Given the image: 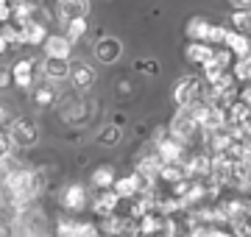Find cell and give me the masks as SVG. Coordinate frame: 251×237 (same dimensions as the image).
I'll list each match as a JSON object with an SVG mask.
<instances>
[{
	"label": "cell",
	"instance_id": "1",
	"mask_svg": "<svg viewBox=\"0 0 251 237\" xmlns=\"http://www.w3.org/2000/svg\"><path fill=\"white\" fill-rule=\"evenodd\" d=\"M45 184V173L42 170H25V167H17V170H9L6 179H3V190H6V198L14 204V210H23L25 204L39 195Z\"/></svg>",
	"mask_w": 251,
	"mask_h": 237
},
{
	"label": "cell",
	"instance_id": "2",
	"mask_svg": "<svg viewBox=\"0 0 251 237\" xmlns=\"http://www.w3.org/2000/svg\"><path fill=\"white\" fill-rule=\"evenodd\" d=\"M196 131H198V126H196V106H190V109L176 112V118L171 120V134H168V137H173L176 142H181V145H187Z\"/></svg>",
	"mask_w": 251,
	"mask_h": 237
},
{
	"label": "cell",
	"instance_id": "3",
	"mask_svg": "<svg viewBox=\"0 0 251 237\" xmlns=\"http://www.w3.org/2000/svg\"><path fill=\"white\" fill-rule=\"evenodd\" d=\"M201 92H204V81H198V78H184V81L176 84L173 100H176L179 109H190V106L201 103Z\"/></svg>",
	"mask_w": 251,
	"mask_h": 237
},
{
	"label": "cell",
	"instance_id": "4",
	"mask_svg": "<svg viewBox=\"0 0 251 237\" xmlns=\"http://www.w3.org/2000/svg\"><path fill=\"white\" fill-rule=\"evenodd\" d=\"M36 140H39V131H36V126L28 118H17L9 126V142L11 145L31 148V145H36Z\"/></svg>",
	"mask_w": 251,
	"mask_h": 237
},
{
	"label": "cell",
	"instance_id": "5",
	"mask_svg": "<svg viewBox=\"0 0 251 237\" xmlns=\"http://www.w3.org/2000/svg\"><path fill=\"white\" fill-rule=\"evenodd\" d=\"M196 126L204 134L224 128V112L215 109V106H206V103H196Z\"/></svg>",
	"mask_w": 251,
	"mask_h": 237
},
{
	"label": "cell",
	"instance_id": "6",
	"mask_svg": "<svg viewBox=\"0 0 251 237\" xmlns=\"http://www.w3.org/2000/svg\"><path fill=\"white\" fill-rule=\"evenodd\" d=\"M229 64H232V53H229L226 47H212V56L201 64V67H204L206 81H212V78H218L221 73H226Z\"/></svg>",
	"mask_w": 251,
	"mask_h": 237
},
{
	"label": "cell",
	"instance_id": "7",
	"mask_svg": "<svg viewBox=\"0 0 251 237\" xmlns=\"http://www.w3.org/2000/svg\"><path fill=\"white\" fill-rule=\"evenodd\" d=\"M59 201H62V207L67 212H81L87 207V190L81 184H67L62 190V195H59Z\"/></svg>",
	"mask_w": 251,
	"mask_h": 237
},
{
	"label": "cell",
	"instance_id": "8",
	"mask_svg": "<svg viewBox=\"0 0 251 237\" xmlns=\"http://www.w3.org/2000/svg\"><path fill=\"white\" fill-rule=\"evenodd\" d=\"M120 53H123V42L115 37H100L98 42H95V56H98L103 64H115L117 59H120Z\"/></svg>",
	"mask_w": 251,
	"mask_h": 237
},
{
	"label": "cell",
	"instance_id": "9",
	"mask_svg": "<svg viewBox=\"0 0 251 237\" xmlns=\"http://www.w3.org/2000/svg\"><path fill=\"white\" fill-rule=\"evenodd\" d=\"M87 14H90V0H59V17L64 23L87 20Z\"/></svg>",
	"mask_w": 251,
	"mask_h": 237
},
{
	"label": "cell",
	"instance_id": "10",
	"mask_svg": "<svg viewBox=\"0 0 251 237\" xmlns=\"http://www.w3.org/2000/svg\"><path fill=\"white\" fill-rule=\"evenodd\" d=\"M229 187L240 192H251V159H243V162L232 165V182Z\"/></svg>",
	"mask_w": 251,
	"mask_h": 237
},
{
	"label": "cell",
	"instance_id": "11",
	"mask_svg": "<svg viewBox=\"0 0 251 237\" xmlns=\"http://www.w3.org/2000/svg\"><path fill=\"white\" fill-rule=\"evenodd\" d=\"M140 190H143V179H140L137 173L123 176V179H115V184H112V192H115L120 201L123 198H134Z\"/></svg>",
	"mask_w": 251,
	"mask_h": 237
},
{
	"label": "cell",
	"instance_id": "12",
	"mask_svg": "<svg viewBox=\"0 0 251 237\" xmlns=\"http://www.w3.org/2000/svg\"><path fill=\"white\" fill-rule=\"evenodd\" d=\"M73 81V87L75 90H87V87H92V81H95V73H92V67L87 62H70V75H67Z\"/></svg>",
	"mask_w": 251,
	"mask_h": 237
},
{
	"label": "cell",
	"instance_id": "13",
	"mask_svg": "<svg viewBox=\"0 0 251 237\" xmlns=\"http://www.w3.org/2000/svg\"><path fill=\"white\" fill-rule=\"evenodd\" d=\"M204 142L212 151V156H224L229 151V145H232V134H229V128H218V131L204 134Z\"/></svg>",
	"mask_w": 251,
	"mask_h": 237
},
{
	"label": "cell",
	"instance_id": "14",
	"mask_svg": "<svg viewBox=\"0 0 251 237\" xmlns=\"http://www.w3.org/2000/svg\"><path fill=\"white\" fill-rule=\"evenodd\" d=\"M209 182H215L221 190L229 187L232 182V162L226 156H212V173H209Z\"/></svg>",
	"mask_w": 251,
	"mask_h": 237
},
{
	"label": "cell",
	"instance_id": "15",
	"mask_svg": "<svg viewBox=\"0 0 251 237\" xmlns=\"http://www.w3.org/2000/svg\"><path fill=\"white\" fill-rule=\"evenodd\" d=\"M224 45H226V50H229V53H234L237 59H243V56H251V37H246V34L226 31Z\"/></svg>",
	"mask_w": 251,
	"mask_h": 237
},
{
	"label": "cell",
	"instance_id": "16",
	"mask_svg": "<svg viewBox=\"0 0 251 237\" xmlns=\"http://www.w3.org/2000/svg\"><path fill=\"white\" fill-rule=\"evenodd\" d=\"M117 204H120V198H117L112 190H100L98 195H95V201H92V212L100 215V218H109V215H115Z\"/></svg>",
	"mask_w": 251,
	"mask_h": 237
},
{
	"label": "cell",
	"instance_id": "17",
	"mask_svg": "<svg viewBox=\"0 0 251 237\" xmlns=\"http://www.w3.org/2000/svg\"><path fill=\"white\" fill-rule=\"evenodd\" d=\"M17 25V23H14ZM20 28V45H39L48 39V28L45 25H36V23H23Z\"/></svg>",
	"mask_w": 251,
	"mask_h": 237
},
{
	"label": "cell",
	"instance_id": "18",
	"mask_svg": "<svg viewBox=\"0 0 251 237\" xmlns=\"http://www.w3.org/2000/svg\"><path fill=\"white\" fill-rule=\"evenodd\" d=\"M42 73H45L48 81H64L70 75V62L67 59H48L42 62Z\"/></svg>",
	"mask_w": 251,
	"mask_h": 237
},
{
	"label": "cell",
	"instance_id": "19",
	"mask_svg": "<svg viewBox=\"0 0 251 237\" xmlns=\"http://www.w3.org/2000/svg\"><path fill=\"white\" fill-rule=\"evenodd\" d=\"M45 53H48V59H67L70 56V39L59 37V34H48Z\"/></svg>",
	"mask_w": 251,
	"mask_h": 237
},
{
	"label": "cell",
	"instance_id": "20",
	"mask_svg": "<svg viewBox=\"0 0 251 237\" xmlns=\"http://www.w3.org/2000/svg\"><path fill=\"white\" fill-rule=\"evenodd\" d=\"M11 81L17 84V87H23V90H28V87L34 84V62L20 59V62L14 64V70H11Z\"/></svg>",
	"mask_w": 251,
	"mask_h": 237
},
{
	"label": "cell",
	"instance_id": "21",
	"mask_svg": "<svg viewBox=\"0 0 251 237\" xmlns=\"http://www.w3.org/2000/svg\"><path fill=\"white\" fill-rule=\"evenodd\" d=\"M112 184H115V170L109 165H100L98 170L92 173V187H98V192H100V190H112Z\"/></svg>",
	"mask_w": 251,
	"mask_h": 237
},
{
	"label": "cell",
	"instance_id": "22",
	"mask_svg": "<svg viewBox=\"0 0 251 237\" xmlns=\"http://www.w3.org/2000/svg\"><path fill=\"white\" fill-rule=\"evenodd\" d=\"M98 140L103 142L106 148H115L120 140H123V128L117 126V123H109V126H100L98 131Z\"/></svg>",
	"mask_w": 251,
	"mask_h": 237
},
{
	"label": "cell",
	"instance_id": "23",
	"mask_svg": "<svg viewBox=\"0 0 251 237\" xmlns=\"http://www.w3.org/2000/svg\"><path fill=\"white\" fill-rule=\"evenodd\" d=\"M184 53H187V59H190L193 64H204L206 59L212 56V47H209V45H204V42H190Z\"/></svg>",
	"mask_w": 251,
	"mask_h": 237
},
{
	"label": "cell",
	"instance_id": "24",
	"mask_svg": "<svg viewBox=\"0 0 251 237\" xmlns=\"http://www.w3.org/2000/svg\"><path fill=\"white\" fill-rule=\"evenodd\" d=\"M206 28H209V23H206L204 17H193L187 23V37H190V42H201L204 39V34H206Z\"/></svg>",
	"mask_w": 251,
	"mask_h": 237
},
{
	"label": "cell",
	"instance_id": "25",
	"mask_svg": "<svg viewBox=\"0 0 251 237\" xmlns=\"http://www.w3.org/2000/svg\"><path fill=\"white\" fill-rule=\"evenodd\" d=\"M226 31H229V28H224V25H209L201 42H204V45H209V47H212V45H224Z\"/></svg>",
	"mask_w": 251,
	"mask_h": 237
},
{
	"label": "cell",
	"instance_id": "26",
	"mask_svg": "<svg viewBox=\"0 0 251 237\" xmlns=\"http://www.w3.org/2000/svg\"><path fill=\"white\" fill-rule=\"evenodd\" d=\"M84 34H87V20H73V23H67V39H70V45L75 39H81Z\"/></svg>",
	"mask_w": 251,
	"mask_h": 237
},
{
	"label": "cell",
	"instance_id": "27",
	"mask_svg": "<svg viewBox=\"0 0 251 237\" xmlns=\"http://www.w3.org/2000/svg\"><path fill=\"white\" fill-rule=\"evenodd\" d=\"M251 75V56H243V59H237V64H234V81L240 78V81H249Z\"/></svg>",
	"mask_w": 251,
	"mask_h": 237
},
{
	"label": "cell",
	"instance_id": "28",
	"mask_svg": "<svg viewBox=\"0 0 251 237\" xmlns=\"http://www.w3.org/2000/svg\"><path fill=\"white\" fill-rule=\"evenodd\" d=\"M53 98H56L53 87H42V90H36V103H39V106H48Z\"/></svg>",
	"mask_w": 251,
	"mask_h": 237
},
{
	"label": "cell",
	"instance_id": "29",
	"mask_svg": "<svg viewBox=\"0 0 251 237\" xmlns=\"http://www.w3.org/2000/svg\"><path fill=\"white\" fill-rule=\"evenodd\" d=\"M215 232H218L215 226H209V223H201V226L190 229V235H187V237H215Z\"/></svg>",
	"mask_w": 251,
	"mask_h": 237
},
{
	"label": "cell",
	"instance_id": "30",
	"mask_svg": "<svg viewBox=\"0 0 251 237\" xmlns=\"http://www.w3.org/2000/svg\"><path fill=\"white\" fill-rule=\"evenodd\" d=\"M9 156H11V142L6 134H0V167L9 162Z\"/></svg>",
	"mask_w": 251,
	"mask_h": 237
},
{
	"label": "cell",
	"instance_id": "31",
	"mask_svg": "<svg viewBox=\"0 0 251 237\" xmlns=\"http://www.w3.org/2000/svg\"><path fill=\"white\" fill-rule=\"evenodd\" d=\"M78 237H100V229L95 223H78Z\"/></svg>",
	"mask_w": 251,
	"mask_h": 237
},
{
	"label": "cell",
	"instance_id": "32",
	"mask_svg": "<svg viewBox=\"0 0 251 237\" xmlns=\"http://www.w3.org/2000/svg\"><path fill=\"white\" fill-rule=\"evenodd\" d=\"M11 20V9H9V0H0V25H6Z\"/></svg>",
	"mask_w": 251,
	"mask_h": 237
},
{
	"label": "cell",
	"instance_id": "33",
	"mask_svg": "<svg viewBox=\"0 0 251 237\" xmlns=\"http://www.w3.org/2000/svg\"><path fill=\"white\" fill-rule=\"evenodd\" d=\"M137 70H145V73H159V64H156V62H137Z\"/></svg>",
	"mask_w": 251,
	"mask_h": 237
},
{
	"label": "cell",
	"instance_id": "34",
	"mask_svg": "<svg viewBox=\"0 0 251 237\" xmlns=\"http://www.w3.org/2000/svg\"><path fill=\"white\" fill-rule=\"evenodd\" d=\"M11 84V70H6V67H0V90H6Z\"/></svg>",
	"mask_w": 251,
	"mask_h": 237
},
{
	"label": "cell",
	"instance_id": "35",
	"mask_svg": "<svg viewBox=\"0 0 251 237\" xmlns=\"http://www.w3.org/2000/svg\"><path fill=\"white\" fill-rule=\"evenodd\" d=\"M14 120H11V112L6 106H0V126H11Z\"/></svg>",
	"mask_w": 251,
	"mask_h": 237
},
{
	"label": "cell",
	"instance_id": "36",
	"mask_svg": "<svg viewBox=\"0 0 251 237\" xmlns=\"http://www.w3.org/2000/svg\"><path fill=\"white\" fill-rule=\"evenodd\" d=\"M232 6L237 11H249L251 9V0H232Z\"/></svg>",
	"mask_w": 251,
	"mask_h": 237
},
{
	"label": "cell",
	"instance_id": "37",
	"mask_svg": "<svg viewBox=\"0 0 251 237\" xmlns=\"http://www.w3.org/2000/svg\"><path fill=\"white\" fill-rule=\"evenodd\" d=\"M6 47H9V42H6V39L0 37V56H3V50H6Z\"/></svg>",
	"mask_w": 251,
	"mask_h": 237
},
{
	"label": "cell",
	"instance_id": "38",
	"mask_svg": "<svg viewBox=\"0 0 251 237\" xmlns=\"http://www.w3.org/2000/svg\"><path fill=\"white\" fill-rule=\"evenodd\" d=\"M215 237H232L229 232H215Z\"/></svg>",
	"mask_w": 251,
	"mask_h": 237
},
{
	"label": "cell",
	"instance_id": "39",
	"mask_svg": "<svg viewBox=\"0 0 251 237\" xmlns=\"http://www.w3.org/2000/svg\"><path fill=\"white\" fill-rule=\"evenodd\" d=\"M249 81H251V75H249Z\"/></svg>",
	"mask_w": 251,
	"mask_h": 237
},
{
	"label": "cell",
	"instance_id": "40",
	"mask_svg": "<svg viewBox=\"0 0 251 237\" xmlns=\"http://www.w3.org/2000/svg\"><path fill=\"white\" fill-rule=\"evenodd\" d=\"M36 237H42V235H36Z\"/></svg>",
	"mask_w": 251,
	"mask_h": 237
}]
</instances>
